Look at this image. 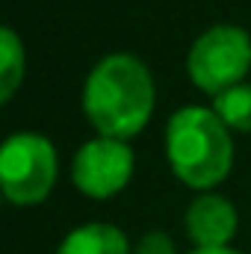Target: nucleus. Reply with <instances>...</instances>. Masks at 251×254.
<instances>
[{
    "label": "nucleus",
    "instance_id": "423d86ee",
    "mask_svg": "<svg viewBox=\"0 0 251 254\" xmlns=\"http://www.w3.org/2000/svg\"><path fill=\"white\" fill-rule=\"evenodd\" d=\"M240 228V213L231 198L219 192H198L184 213V231L195 249H222L231 246Z\"/></svg>",
    "mask_w": 251,
    "mask_h": 254
},
{
    "label": "nucleus",
    "instance_id": "9d476101",
    "mask_svg": "<svg viewBox=\"0 0 251 254\" xmlns=\"http://www.w3.org/2000/svg\"><path fill=\"white\" fill-rule=\"evenodd\" d=\"M133 254H178V246L166 231H148L133 243Z\"/></svg>",
    "mask_w": 251,
    "mask_h": 254
},
{
    "label": "nucleus",
    "instance_id": "9b49d317",
    "mask_svg": "<svg viewBox=\"0 0 251 254\" xmlns=\"http://www.w3.org/2000/svg\"><path fill=\"white\" fill-rule=\"evenodd\" d=\"M189 254H243V252H237L231 246H222V249H192Z\"/></svg>",
    "mask_w": 251,
    "mask_h": 254
},
{
    "label": "nucleus",
    "instance_id": "39448f33",
    "mask_svg": "<svg viewBox=\"0 0 251 254\" xmlns=\"http://www.w3.org/2000/svg\"><path fill=\"white\" fill-rule=\"evenodd\" d=\"M133 148L122 139H89L77 148L74 163H71V181L80 195L92 201H107L116 198L133 178Z\"/></svg>",
    "mask_w": 251,
    "mask_h": 254
},
{
    "label": "nucleus",
    "instance_id": "1a4fd4ad",
    "mask_svg": "<svg viewBox=\"0 0 251 254\" xmlns=\"http://www.w3.org/2000/svg\"><path fill=\"white\" fill-rule=\"evenodd\" d=\"M213 113L231 133H251V83H237L213 98Z\"/></svg>",
    "mask_w": 251,
    "mask_h": 254
},
{
    "label": "nucleus",
    "instance_id": "f03ea898",
    "mask_svg": "<svg viewBox=\"0 0 251 254\" xmlns=\"http://www.w3.org/2000/svg\"><path fill=\"white\" fill-rule=\"evenodd\" d=\"M166 160L184 187L195 192L216 190L234 169L231 130L213 107H181L166 125Z\"/></svg>",
    "mask_w": 251,
    "mask_h": 254
},
{
    "label": "nucleus",
    "instance_id": "f257e3e1",
    "mask_svg": "<svg viewBox=\"0 0 251 254\" xmlns=\"http://www.w3.org/2000/svg\"><path fill=\"white\" fill-rule=\"evenodd\" d=\"M157 89L148 65L133 54H110L83 83V116L98 136L130 142L154 116Z\"/></svg>",
    "mask_w": 251,
    "mask_h": 254
},
{
    "label": "nucleus",
    "instance_id": "6e6552de",
    "mask_svg": "<svg viewBox=\"0 0 251 254\" xmlns=\"http://www.w3.org/2000/svg\"><path fill=\"white\" fill-rule=\"evenodd\" d=\"M27 74V54H24V42L12 27L0 30V101L9 104L18 92V86L24 83Z\"/></svg>",
    "mask_w": 251,
    "mask_h": 254
},
{
    "label": "nucleus",
    "instance_id": "7ed1b4c3",
    "mask_svg": "<svg viewBox=\"0 0 251 254\" xmlns=\"http://www.w3.org/2000/svg\"><path fill=\"white\" fill-rule=\"evenodd\" d=\"M60 178V157L48 136L33 130L12 133L0 148V187L9 204H42Z\"/></svg>",
    "mask_w": 251,
    "mask_h": 254
},
{
    "label": "nucleus",
    "instance_id": "0eeeda50",
    "mask_svg": "<svg viewBox=\"0 0 251 254\" xmlns=\"http://www.w3.org/2000/svg\"><path fill=\"white\" fill-rule=\"evenodd\" d=\"M54 254H133V243L110 222H86L71 228Z\"/></svg>",
    "mask_w": 251,
    "mask_h": 254
},
{
    "label": "nucleus",
    "instance_id": "20e7f679",
    "mask_svg": "<svg viewBox=\"0 0 251 254\" xmlns=\"http://www.w3.org/2000/svg\"><path fill=\"white\" fill-rule=\"evenodd\" d=\"M251 71V36L237 24L204 30L187 54L189 80L210 98L246 80Z\"/></svg>",
    "mask_w": 251,
    "mask_h": 254
}]
</instances>
